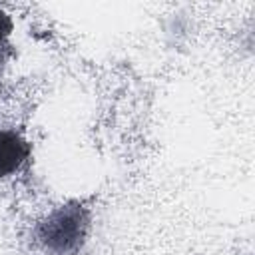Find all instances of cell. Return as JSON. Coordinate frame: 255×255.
<instances>
[{"label":"cell","mask_w":255,"mask_h":255,"mask_svg":"<svg viewBox=\"0 0 255 255\" xmlns=\"http://www.w3.org/2000/svg\"><path fill=\"white\" fill-rule=\"evenodd\" d=\"M10 32H12V20L6 12L0 10V46L6 44V38L10 36Z\"/></svg>","instance_id":"obj_3"},{"label":"cell","mask_w":255,"mask_h":255,"mask_svg":"<svg viewBox=\"0 0 255 255\" xmlns=\"http://www.w3.org/2000/svg\"><path fill=\"white\" fill-rule=\"evenodd\" d=\"M32 147L30 143L12 129H0V181L14 175L28 159Z\"/></svg>","instance_id":"obj_2"},{"label":"cell","mask_w":255,"mask_h":255,"mask_svg":"<svg viewBox=\"0 0 255 255\" xmlns=\"http://www.w3.org/2000/svg\"><path fill=\"white\" fill-rule=\"evenodd\" d=\"M92 227V207L82 199H70L44 215L32 231L36 247L44 255H78Z\"/></svg>","instance_id":"obj_1"}]
</instances>
